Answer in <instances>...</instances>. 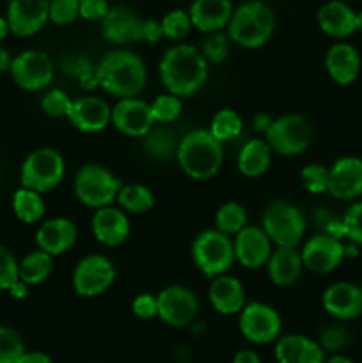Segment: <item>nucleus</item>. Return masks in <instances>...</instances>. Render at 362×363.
Segmentation results:
<instances>
[{
	"instance_id": "22",
	"label": "nucleus",
	"mask_w": 362,
	"mask_h": 363,
	"mask_svg": "<svg viewBox=\"0 0 362 363\" xmlns=\"http://www.w3.org/2000/svg\"><path fill=\"white\" fill-rule=\"evenodd\" d=\"M91 229L96 240L105 247H119L130 236V220L124 209L112 204L96 209L91 220Z\"/></svg>"
},
{
	"instance_id": "44",
	"label": "nucleus",
	"mask_w": 362,
	"mask_h": 363,
	"mask_svg": "<svg viewBox=\"0 0 362 363\" xmlns=\"http://www.w3.org/2000/svg\"><path fill=\"white\" fill-rule=\"evenodd\" d=\"M80 16V0H50V21L70 25Z\"/></svg>"
},
{
	"instance_id": "38",
	"label": "nucleus",
	"mask_w": 362,
	"mask_h": 363,
	"mask_svg": "<svg viewBox=\"0 0 362 363\" xmlns=\"http://www.w3.org/2000/svg\"><path fill=\"white\" fill-rule=\"evenodd\" d=\"M25 353L27 350L20 333L0 325V363H20Z\"/></svg>"
},
{
	"instance_id": "45",
	"label": "nucleus",
	"mask_w": 362,
	"mask_h": 363,
	"mask_svg": "<svg viewBox=\"0 0 362 363\" xmlns=\"http://www.w3.org/2000/svg\"><path fill=\"white\" fill-rule=\"evenodd\" d=\"M16 280H20V262L9 248L0 245V291H7Z\"/></svg>"
},
{
	"instance_id": "43",
	"label": "nucleus",
	"mask_w": 362,
	"mask_h": 363,
	"mask_svg": "<svg viewBox=\"0 0 362 363\" xmlns=\"http://www.w3.org/2000/svg\"><path fill=\"white\" fill-rule=\"evenodd\" d=\"M71 103L73 99L67 96V92H64L62 89H50L41 99V108L46 116L50 117H67L71 108Z\"/></svg>"
},
{
	"instance_id": "16",
	"label": "nucleus",
	"mask_w": 362,
	"mask_h": 363,
	"mask_svg": "<svg viewBox=\"0 0 362 363\" xmlns=\"http://www.w3.org/2000/svg\"><path fill=\"white\" fill-rule=\"evenodd\" d=\"M6 18L14 35L31 38L50 20V0H11Z\"/></svg>"
},
{
	"instance_id": "7",
	"label": "nucleus",
	"mask_w": 362,
	"mask_h": 363,
	"mask_svg": "<svg viewBox=\"0 0 362 363\" xmlns=\"http://www.w3.org/2000/svg\"><path fill=\"white\" fill-rule=\"evenodd\" d=\"M121 183L114 172H110L106 167L98 165V163H89L84 165L75 176L73 190L78 201L87 208H105L114 201H117Z\"/></svg>"
},
{
	"instance_id": "21",
	"label": "nucleus",
	"mask_w": 362,
	"mask_h": 363,
	"mask_svg": "<svg viewBox=\"0 0 362 363\" xmlns=\"http://www.w3.org/2000/svg\"><path fill=\"white\" fill-rule=\"evenodd\" d=\"M323 308L339 321H350L362 314V291L350 282H336L325 289L322 296Z\"/></svg>"
},
{
	"instance_id": "29",
	"label": "nucleus",
	"mask_w": 362,
	"mask_h": 363,
	"mask_svg": "<svg viewBox=\"0 0 362 363\" xmlns=\"http://www.w3.org/2000/svg\"><path fill=\"white\" fill-rule=\"evenodd\" d=\"M268 277L277 287H290L298 282L304 269L302 255L293 247H275L266 262Z\"/></svg>"
},
{
	"instance_id": "20",
	"label": "nucleus",
	"mask_w": 362,
	"mask_h": 363,
	"mask_svg": "<svg viewBox=\"0 0 362 363\" xmlns=\"http://www.w3.org/2000/svg\"><path fill=\"white\" fill-rule=\"evenodd\" d=\"M110 116H112V108L105 99L98 96H82V98L73 99L67 119L77 130L84 133H96L109 126Z\"/></svg>"
},
{
	"instance_id": "42",
	"label": "nucleus",
	"mask_w": 362,
	"mask_h": 363,
	"mask_svg": "<svg viewBox=\"0 0 362 363\" xmlns=\"http://www.w3.org/2000/svg\"><path fill=\"white\" fill-rule=\"evenodd\" d=\"M300 181L302 186L307 191H311V194H323V191H327V186H329V169L319 165V163H309V165L302 169Z\"/></svg>"
},
{
	"instance_id": "47",
	"label": "nucleus",
	"mask_w": 362,
	"mask_h": 363,
	"mask_svg": "<svg viewBox=\"0 0 362 363\" xmlns=\"http://www.w3.org/2000/svg\"><path fill=\"white\" fill-rule=\"evenodd\" d=\"M131 312L137 319L142 321H149L153 318H158V303H156V296L149 293H142L131 301Z\"/></svg>"
},
{
	"instance_id": "8",
	"label": "nucleus",
	"mask_w": 362,
	"mask_h": 363,
	"mask_svg": "<svg viewBox=\"0 0 362 363\" xmlns=\"http://www.w3.org/2000/svg\"><path fill=\"white\" fill-rule=\"evenodd\" d=\"M66 165L57 149L41 147L32 151L21 163L20 183L21 186L45 194L59 186L64 179Z\"/></svg>"
},
{
	"instance_id": "5",
	"label": "nucleus",
	"mask_w": 362,
	"mask_h": 363,
	"mask_svg": "<svg viewBox=\"0 0 362 363\" xmlns=\"http://www.w3.org/2000/svg\"><path fill=\"white\" fill-rule=\"evenodd\" d=\"M261 227L275 247L297 248L304 240L307 222L298 206L277 199L270 202L263 211Z\"/></svg>"
},
{
	"instance_id": "6",
	"label": "nucleus",
	"mask_w": 362,
	"mask_h": 363,
	"mask_svg": "<svg viewBox=\"0 0 362 363\" xmlns=\"http://www.w3.org/2000/svg\"><path fill=\"white\" fill-rule=\"evenodd\" d=\"M192 259L195 268L208 279L226 275L236 261L233 240L219 229L202 230L192 243Z\"/></svg>"
},
{
	"instance_id": "4",
	"label": "nucleus",
	"mask_w": 362,
	"mask_h": 363,
	"mask_svg": "<svg viewBox=\"0 0 362 363\" xmlns=\"http://www.w3.org/2000/svg\"><path fill=\"white\" fill-rule=\"evenodd\" d=\"M275 23L272 7L261 0H247L233 11L227 25V35L241 48H261L272 38Z\"/></svg>"
},
{
	"instance_id": "12",
	"label": "nucleus",
	"mask_w": 362,
	"mask_h": 363,
	"mask_svg": "<svg viewBox=\"0 0 362 363\" xmlns=\"http://www.w3.org/2000/svg\"><path fill=\"white\" fill-rule=\"evenodd\" d=\"M116 280V268L105 255H85L73 272V289L82 298H96L110 289Z\"/></svg>"
},
{
	"instance_id": "11",
	"label": "nucleus",
	"mask_w": 362,
	"mask_h": 363,
	"mask_svg": "<svg viewBox=\"0 0 362 363\" xmlns=\"http://www.w3.org/2000/svg\"><path fill=\"white\" fill-rule=\"evenodd\" d=\"M14 84L23 91L35 92L48 87L55 74L53 60L41 50H25L13 57L9 69Z\"/></svg>"
},
{
	"instance_id": "37",
	"label": "nucleus",
	"mask_w": 362,
	"mask_h": 363,
	"mask_svg": "<svg viewBox=\"0 0 362 363\" xmlns=\"http://www.w3.org/2000/svg\"><path fill=\"white\" fill-rule=\"evenodd\" d=\"M64 73L78 78L80 85L87 91L98 87V77H96V67L92 66L91 60L80 55H67L62 59Z\"/></svg>"
},
{
	"instance_id": "23",
	"label": "nucleus",
	"mask_w": 362,
	"mask_h": 363,
	"mask_svg": "<svg viewBox=\"0 0 362 363\" xmlns=\"http://www.w3.org/2000/svg\"><path fill=\"white\" fill-rule=\"evenodd\" d=\"M77 225L70 218L57 216V218H50L39 225L38 233H35V243H38V248L57 257L70 250L77 243Z\"/></svg>"
},
{
	"instance_id": "17",
	"label": "nucleus",
	"mask_w": 362,
	"mask_h": 363,
	"mask_svg": "<svg viewBox=\"0 0 362 363\" xmlns=\"http://www.w3.org/2000/svg\"><path fill=\"white\" fill-rule=\"evenodd\" d=\"M234 255L236 261L247 269H259L266 266L272 255L273 243L263 227L247 225L234 236Z\"/></svg>"
},
{
	"instance_id": "26",
	"label": "nucleus",
	"mask_w": 362,
	"mask_h": 363,
	"mask_svg": "<svg viewBox=\"0 0 362 363\" xmlns=\"http://www.w3.org/2000/svg\"><path fill=\"white\" fill-rule=\"evenodd\" d=\"M319 28L330 38L344 39L357 32V13L343 0L323 4L316 14Z\"/></svg>"
},
{
	"instance_id": "25",
	"label": "nucleus",
	"mask_w": 362,
	"mask_h": 363,
	"mask_svg": "<svg viewBox=\"0 0 362 363\" xmlns=\"http://www.w3.org/2000/svg\"><path fill=\"white\" fill-rule=\"evenodd\" d=\"M233 11L234 6L231 0H194L188 14L197 30L212 34L227 28Z\"/></svg>"
},
{
	"instance_id": "53",
	"label": "nucleus",
	"mask_w": 362,
	"mask_h": 363,
	"mask_svg": "<svg viewBox=\"0 0 362 363\" xmlns=\"http://www.w3.org/2000/svg\"><path fill=\"white\" fill-rule=\"evenodd\" d=\"M233 363H263L261 358L258 357V353H254L252 350H241L238 353H234Z\"/></svg>"
},
{
	"instance_id": "32",
	"label": "nucleus",
	"mask_w": 362,
	"mask_h": 363,
	"mask_svg": "<svg viewBox=\"0 0 362 363\" xmlns=\"http://www.w3.org/2000/svg\"><path fill=\"white\" fill-rule=\"evenodd\" d=\"M53 272V255L48 252L32 250L20 261V280L28 286H38L50 279Z\"/></svg>"
},
{
	"instance_id": "49",
	"label": "nucleus",
	"mask_w": 362,
	"mask_h": 363,
	"mask_svg": "<svg viewBox=\"0 0 362 363\" xmlns=\"http://www.w3.org/2000/svg\"><path fill=\"white\" fill-rule=\"evenodd\" d=\"M109 11V0H80V16L87 21H102Z\"/></svg>"
},
{
	"instance_id": "1",
	"label": "nucleus",
	"mask_w": 362,
	"mask_h": 363,
	"mask_svg": "<svg viewBox=\"0 0 362 363\" xmlns=\"http://www.w3.org/2000/svg\"><path fill=\"white\" fill-rule=\"evenodd\" d=\"M160 80L167 92L180 98H188L201 91L208 80V60L192 45L172 46L160 60Z\"/></svg>"
},
{
	"instance_id": "28",
	"label": "nucleus",
	"mask_w": 362,
	"mask_h": 363,
	"mask_svg": "<svg viewBox=\"0 0 362 363\" xmlns=\"http://www.w3.org/2000/svg\"><path fill=\"white\" fill-rule=\"evenodd\" d=\"M208 296L212 307L222 315L240 314L241 308L245 307L243 284L234 277H229L227 273L212 279Z\"/></svg>"
},
{
	"instance_id": "19",
	"label": "nucleus",
	"mask_w": 362,
	"mask_h": 363,
	"mask_svg": "<svg viewBox=\"0 0 362 363\" xmlns=\"http://www.w3.org/2000/svg\"><path fill=\"white\" fill-rule=\"evenodd\" d=\"M142 21L130 7L114 6L102 20V34L117 46L131 45L142 41Z\"/></svg>"
},
{
	"instance_id": "58",
	"label": "nucleus",
	"mask_w": 362,
	"mask_h": 363,
	"mask_svg": "<svg viewBox=\"0 0 362 363\" xmlns=\"http://www.w3.org/2000/svg\"><path fill=\"white\" fill-rule=\"evenodd\" d=\"M357 30L362 32V11L361 13H357Z\"/></svg>"
},
{
	"instance_id": "34",
	"label": "nucleus",
	"mask_w": 362,
	"mask_h": 363,
	"mask_svg": "<svg viewBox=\"0 0 362 363\" xmlns=\"http://www.w3.org/2000/svg\"><path fill=\"white\" fill-rule=\"evenodd\" d=\"M117 202L126 213H148L155 206V195L148 186L138 183L123 184L117 194Z\"/></svg>"
},
{
	"instance_id": "14",
	"label": "nucleus",
	"mask_w": 362,
	"mask_h": 363,
	"mask_svg": "<svg viewBox=\"0 0 362 363\" xmlns=\"http://www.w3.org/2000/svg\"><path fill=\"white\" fill-rule=\"evenodd\" d=\"M300 255L304 268H307L312 273L325 275V273L339 268L343 259L346 257V247L341 240L323 233L309 238L302 248Z\"/></svg>"
},
{
	"instance_id": "50",
	"label": "nucleus",
	"mask_w": 362,
	"mask_h": 363,
	"mask_svg": "<svg viewBox=\"0 0 362 363\" xmlns=\"http://www.w3.org/2000/svg\"><path fill=\"white\" fill-rule=\"evenodd\" d=\"M163 38L162 20H144L142 21V41L158 43Z\"/></svg>"
},
{
	"instance_id": "40",
	"label": "nucleus",
	"mask_w": 362,
	"mask_h": 363,
	"mask_svg": "<svg viewBox=\"0 0 362 363\" xmlns=\"http://www.w3.org/2000/svg\"><path fill=\"white\" fill-rule=\"evenodd\" d=\"M162 27L163 38L170 39V41H183L194 25H192L188 11L174 9L162 18Z\"/></svg>"
},
{
	"instance_id": "59",
	"label": "nucleus",
	"mask_w": 362,
	"mask_h": 363,
	"mask_svg": "<svg viewBox=\"0 0 362 363\" xmlns=\"http://www.w3.org/2000/svg\"><path fill=\"white\" fill-rule=\"evenodd\" d=\"M361 291H362V284H361Z\"/></svg>"
},
{
	"instance_id": "52",
	"label": "nucleus",
	"mask_w": 362,
	"mask_h": 363,
	"mask_svg": "<svg viewBox=\"0 0 362 363\" xmlns=\"http://www.w3.org/2000/svg\"><path fill=\"white\" fill-rule=\"evenodd\" d=\"M7 293H9V296L14 298V300H25L28 294V284H25L23 280H16V282L7 289Z\"/></svg>"
},
{
	"instance_id": "36",
	"label": "nucleus",
	"mask_w": 362,
	"mask_h": 363,
	"mask_svg": "<svg viewBox=\"0 0 362 363\" xmlns=\"http://www.w3.org/2000/svg\"><path fill=\"white\" fill-rule=\"evenodd\" d=\"M243 227H247V211L238 202H226L216 209L215 229L227 236H236Z\"/></svg>"
},
{
	"instance_id": "27",
	"label": "nucleus",
	"mask_w": 362,
	"mask_h": 363,
	"mask_svg": "<svg viewBox=\"0 0 362 363\" xmlns=\"http://www.w3.org/2000/svg\"><path fill=\"white\" fill-rule=\"evenodd\" d=\"M325 67L336 84L350 85L361 73V55L350 43H336L327 52Z\"/></svg>"
},
{
	"instance_id": "57",
	"label": "nucleus",
	"mask_w": 362,
	"mask_h": 363,
	"mask_svg": "<svg viewBox=\"0 0 362 363\" xmlns=\"http://www.w3.org/2000/svg\"><path fill=\"white\" fill-rule=\"evenodd\" d=\"M325 363H353L348 357H343V354H334V357L327 358Z\"/></svg>"
},
{
	"instance_id": "15",
	"label": "nucleus",
	"mask_w": 362,
	"mask_h": 363,
	"mask_svg": "<svg viewBox=\"0 0 362 363\" xmlns=\"http://www.w3.org/2000/svg\"><path fill=\"white\" fill-rule=\"evenodd\" d=\"M110 123L114 124L117 131H121L126 137L142 138L153 126L155 119L151 113V105L138 96L135 98H123L112 106V116Z\"/></svg>"
},
{
	"instance_id": "30",
	"label": "nucleus",
	"mask_w": 362,
	"mask_h": 363,
	"mask_svg": "<svg viewBox=\"0 0 362 363\" xmlns=\"http://www.w3.org/2000/svg\"><path fill=\"white\" fill-rule=\"evenodd\" d=\"M272 163V149L263 138H252L238 152V170L245 177H261Z\"/></svg>"
},
{
	"instance_id": "18",
	"label": "nucleus",
	"mask_w": 362,
	"mask_h": 363,
	"mask_svg": "<svg viewBox=\"0 0 362 363\" xmlns=\"http://www.w3.org/2000/svg\"><path fill=\"white\" fill-rule=\"evenodd\" d=\"M327 191L337 201H355L362 195V160L343 156L329 169Z\"/></svg>"
},
{
	"instance_id": "41",
	"label": "nucleus",
	"mask_w": 362,
	"mask_h": 363,
	"mask_svg": "<svg viewBox=\"0 0 362 363\" xmlns=\"http://www.w3.org/2000/svg\"><path fill=\"white\" fill-rule=\"evenodd\" d=\"M229 35L224 34L222 30L212 32L202 43L201 53L208 62L222 64L227 59V53H229Z\"/></svg>"
},
{
	"instance_id": "3",
	"label": "nucleus",
	"mask_w": 362,
	"mask_h": 363,
	"mask_svg": "<svg viewBox=\"0 0 362 363\" xmlns=\"http://www.w3.org/2000/svg\"><path fill=\"white\" fill-rule=\"evenodd\" d=\"M176 160L181 170L192 179H212L222 169V142L216 140L209 130H192L177 144Z\"/></svg>"
},
{
	"instance_id": "51",
	"label": "nucleus",
	"mask_w": 362,
	"mask_h": 363,
	"mask_svg": "<svg viewBox=\"0 0 362 363\" xmlns=\"http://www.w3.org/2000/svg\"><path fill=\"white\" fill-rule=\"evenodd\" d=\"M20 363H53V360L50 354L43 353V351H27Z\"/></svg>"
},
{
	"instance_id": "13",
	"label": "nucleus",
	"mask_w": 362,
	"mask_h": 363,
	"mask_svg": "<svg viewBox=\"0 0 362 363\" xmlns=\"http://www.w3.org/2000/svg\"><path fill=\"white\" fill-rule=\"evenodd\" d=\"M158 318L172 328H185L195 321L199 312V300L192 289L185 286L165 287L156 294Z\"/></svg>"
},
{
	"instance_id": "39",
	"label": "nucleus",
	"mask_w": 362,
	"mask_h": 363,
	"mask_svg": "<svg viewBox=\"0 0 362 363\" xmlns=\"http://www.w3.org/2000/svg\"><path fill=\"white\" fill-rule=\"evenodd\" d=\"M181 110H183V105H181V98L176 94H160L155 101L151 103V113L153 119H155V124H170L181 116Z\"/></svg>"
},
{
	"instance_id": "35",
	"label": "nucleus",
	"mask_w": 362,
	"mask_h": 363,
	"mask_svg": "<svg viewBox=\"0 0 362 363\" xmlns=\"http://www.w3.org/2000/svg\"><path fill=\"white\" fill-rule=\"evenodd\" d=\"M208 130L212 131V135L216 140H220L224 144V142L240 137L241 130H243V121L238 116L236 110L222 108L213 116Z\"/></svg>"
},
{
	"instance_id": "9",
	"label": "nucleus",
	"mask_w": 362,
	"mask_h": 363,
	"mask_svg": "<svg viewBox=\"0 0 362 363\" xmlns=\"http://www.w3.org/2000/svg\"><path fill=\"white\" fill-rule=\"evenodd\" d=\"M265 140L272 152L280 156H298L311 144V124L298 113H286L272 121L265 133Z\"/></svg>"
},
{
	"instance_id": "46",
	"label": "nucleus",
	"mask_w": 362,
	"mask_h": 363,
	"mask_svg": "<svg viewBox=\"0 0 362 363\" xmlns=\"http://www.w3.org/2000/svg\"><path fill=\"white\" fill-rule=\"evenodd\" d=\"M344 236L355 245L362 247V201L355 202L343 218Z\"/></svg>"
},
{
	"instance_id": "24",
	"label": "nucleus",
	"mask_w": 362,
	"mask_h": 363,
	"mask_svg": "<svg viewBox=\"0 0 362 363\" xmlns=\"http://www.w3.org/2000/svg\"><path fill=\"white\" fill-rule=\"evenodd\" d=\"M277 363H325V350L322 344L305 335H280L275 340Z\"/></svg>"
},
{
	"instance_id": "54",
	"label": "nucleus",
	"mask_w": 362,
	"mask_h": 363,
	"mask_svg": "<svg viewBox=\"0 0 362 363\" xmlns=\"http://www.w3.org/2000/svg\"><path fill=\"white\" fill-rule=\"evenodd\" d=\"M272 117L266 116V113H258V116L254 117V130L265 135L266 130L270 128V124H272Z\"/></svg>"
},
{
	"instance_id": "48",
	"label": "nucleus",
	"mask_w": 362,
	"mask_h": 363,
	"mask_svg": "<svg viewBox=\"0 0 362 363\" xmlns=\"http://www.w3.org/2000/svg\"><path fill=\"white\" fill-rule=\"evenodd\" d=\"M319 344L325 351H339L348 344V332L343 326H329L319 335Z\"/></svg>"
},
{
	"instance_id": "56",
	"label": "nucleus",
	"mask_w": 362,
	"mask_h": 363,
	"mask_svg": "<svg viewBox=\"0 0 362 363\" xmlns=\"http://www.w3.org/2000/svg\"><path fill=\"white\" fill-rule=\"evenodd\" d=\"M9 32H11V28H9V23H7V18L0 14V41H4V39L7 38V34H9Z\"/></svg>"
},
{
	"instance_id": "55",
	"label": "nucleus",
	"mask_w": 362,
	"mask_h": 363,
	"mask_svg": "<svg viewBox=\"0 0 362 363\" xmlns=\"http://www.w3.org/2000/svg\"><path fill=\"white\" fill-rule=\"evenodd\" d=\"M11 62H13V57H11L9 50H6L4 46H0V73H6V71H9Z\"/></svg>"
},
{
	"instance_id": "31",
	"label": "nucleus",
	"mask_w": 362,
	"mask_h": 363,
	"mask_svg": "<svg viewBox=\"0 0 362 363\" xmlns=\"http://www.w3.org/2000/svg\"><path fill=\"white\" fill-rule=\"evenodd\" d=\"M176 135L172 130L165 128V124H158L153 126L148 133L142 137V149L149 158L156 160V162H165V160L176 158L177 152Z\"/></svg>"
},
{
	"instance_id": "10",
	"label": "nucleus",
	"mask_w": 362,
	"mask_h": 363,
	"mask_svg": "<svg viewBox=\"0 0 362 363\" xmlns=\"http://www.w3.org/2000/svg\"><path fill=\"white\" fill-rule=\"evenodd\" d=\"M238 328L241 335L252 344H272L275 342L283 332V318L279 312L270 305L261 301L245 303L238 314Z\"/></svg>"
},
{
	"instance_id": "2",
	"label": "nucleus",
	"mask_w": 362,
	"mask_h": 363,
	"mask_svg": "<svg viewBox=\"0 0 362 363\" xmlns=\"http://www.w3.org/2000/svg\"><path fill=\"white\" fill-rule=\"evenodd\" d=\"M99 87L117 99L135 98L148 82L146 64L130 50H112L96 66Z\"/></svg>"
},
{
	"instance_id": "33",
	"label": "nucleus",
	"mask_w": 362,
	"mask_h": 363,
	"mask_svg": "<svg viewBox=\"0 0 362 363\" xmlns=\"http://www.w3.org/2000/svg\"><path fill=\"white\" fill-rule=\"evenodd\" d=\"M13 211L23 223H35L45 216V201L39 191L31 188H18L13 195Z\"/></svg>"
}]
</instances>
